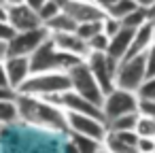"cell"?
I'll return each mask as SVG.
<instances>
[{
	"label": "cell",
	"mask_w": 155,
	"mask_h": 153,
	"mask_svg": "<svg viewBox=\"0 0 155 153\" xmlns=\"http://www.w3.org/2000/svg\"><path fill=\"white\" fill-rule=\"evenodd\" d=\"M153 45H155V19H153Z\"/></svg>",
	"instance_id": "cell-44"
},
{
	"label": "cell",
	"mask_w": 155,
	"mask_h": 153,
	"mask_svg": "<svg viewBox=\"0 0 155 153\" xmlns=\"http://www.w3.org/2000/svg\"><path fill=\"white\" fill-rule=\"evenodd\" d=\"M151 17H149V13L147 11H142V9H136L134 13H130L127 17H123L121 19V26L123 28H130V30H138L142 24H147Z\"/></svg>",
	"instance_id": "cell-23"
},
{
	"label": "cell",
	"mask_w": 155,
	"mask_h": 153,
	"mask_svg": "<svg viewBox=\"0 0 155 153\" xmlns=\"http://www.w3.org/2000/svg\"><path fill=\"white\" fill-rule=\"evenodd\" d=\"M47 38H49V32H47L45 26L34 28V30H26V32H17V34L9 41V55L30 58Z\"/></svg>",
	"instance_id": "cell-9"
},
{
	"label": "cell",
	"mask_w": 155,
	"mask_h": 153,
	"mask_svg": "<svg viewBox=\"0 0 155 153\" xmlns=\"http://www.w3.org/2000/svg\"><path fill=\"white\" fill-rule=\"evenodd\" d=\"M134 132L140 138H155V121L138 115V121H136V130Z\"/></svg>",
	"instance_id": "cell-25"
},
{
	"label": "cell",
	"mask_w": 155,
	"mask_h": 153,
	"mask_svg": "<svg viewBox=\"0 0 155 153\" xmlns=\"http://www.w3.org/2000/svg\"><path fill=\"white\" fill-rule=\"evenodd\" d=\"M68 89H70L68 72L55 70V72L30 75V79L17 89V94H21V96H36V98H53V96L64 94Z\"/></svg>",
	"instance_id": "cell-3"
},
{
	"label": "cell",
	"mask_w": 155,
	"mask_h": 153,
	"mask_svg": "<svg viewBox=\"0 0 155 153\" xmlns=\"http://www.w3.org/2000/svg\"><path fill=\"white\" fill-rule=\"evenodd\" d=\"M70 142L77 149V153H102L104 147L100 140L89 138V136H79V134H70Z\"/></svg>",
	"instance_id": "cell-19"
},
{
	"label": "cell",
	"mask_w": 155,
	"mask_h": 153,
	"mask_svg": "<svg viewBox=\"0 0 155 153\" xmlns=\"http://www.w3.org/2000/svg\"><path fill=\"white\" fill-rule=\"evenodd\" d=\"M5 70H7V79L9 85L17 91L32 75L30 70V58H19V55H9L5 62Z\"/></svg>",
	"instance_id": "cell-13"
},
{
	"label": "cell",
	"mask_w": 155,
	"mask_h": 153,
	"mask_svg": "<svg viewBox=\"0 0 155 153\" xmlns=\"http://www.w3.org/2000/svg\"><path fill=\"white\" fill-rule=\"evenodd\" d=\"M136 132H106L102 147L106 153H138Z\"/></svg>",
	"instance_id": "cell-14"
},
{
	"label": "cell",
	"mask_w": 155,
	"mask_h": 153,
	"mask_svg": "<svg viewBox=\"0 0 155 153\" xmlns=\"http://www.w3.org/2000/svg\"><path fill=\"white\" fill-rule=\"evenodd\" d=\"M49 38L53 41V45L60 49V51H66V53H72L81 60H85L89 55V49H87V43L77 34V32H60V34H49Z\"/></svg>",
	"instance_id": "cell-15"
},
{
	"label": "cell",
	"mask_w": 155,
	"mask_h": 153,
	"mask_svg": "<svg viewBox=\"0 0 155 153\" xmlns=\"http://www.w3.org/2000/svg\"><path fill=\"white\" fill-rule=\"evenodd\" d=\"M119 30H121V22L115 19V17H110V15H104V19H102V34H106V36L110 38V36H115Z\"/></svg>",
	"instance_id": "cell-28"
},
{
	"label": "cell",
	"mask_w": 155,
	"mask_h": 153,
	"mask_svg": "<svg viewBox=\"0 0 155 153\" xmlns=\"http://www.w3.org/2000/svg\"><path fill=\"white\" fill-rule=\"evenodd\" d=\"M15 34H17L15 28H13L7 19H0V41H2V43H9Z\"/></svg>",
	"instance_id": "cell-31"
},
{
	"label": "cell",
	"mask_w": 155,
	"mask_h": 153,
	"mask_svg": "<svg viewBox=\"0 0 155 153\" xmlns=\"http://www.w3.org/2000/svg\"><path fill=\"white\" fill-rule=\"evenodd\" d=\"M132 113H138V96L134 91H125V89L115 87L110 94L104 96L102 117H104L106 123L121 117V115H132Z\"/></svg>",
	"instance_id": "cell-7"
},
{
	"label": "cell",
	"mask_w": 155,
	"mask_h": 153,
	"mask_svg": "<svg viewBox=\"0 0 155 153\" xmlns=\"http://www.w3.org/2000/svg\"><path fill=\"white\" fill-rule=\"evenodd\" d=\"M85 64L87 68L91 70L94 79L98 81L102 94H110L115 89V77H117V68H119V62L113 60L110 55H106L104 51H89V55L85 58Z\"/></svg>",
	"instance_id": "cell-4"
},
{
	"label": "cell",
	"mask_w": 155,
	"mask_h": 153,
	"mask_svg": "<svg viewBox=\"0 0 155 153\" xmlns=\"http://www.w3.org/2000/svg\"><path fill=\"white\" fill-rule=\"evenodd\" d=\"M68 77H70V89H72V91H77L79 96H83L85 100H89L91 104H96V106L102 108L104 94H102L98 81L94 79V75H91V70L87 68L85 62L72 66V68L68 70Z\"/></svg>",
	"instance_id": "cell-5"
},
{
	"label": "cell",
	"mask_w": 155,
	"mask_h": 153,
	"mask_svg": "<svg viewBox=\"0 0 155 153\" xmlns=\"http://www.w3.org/2000/svg\"><path fill=\"white\" fill-rule=\"evenodd\" d=\"M17 91L13 87H0V100H15Z\"/></svg>",
	"instance_id": "cell-34"
},
{
	"label": "cell",
	"mask_w": 155,
	"mask_h": 153,
	"mask_svg": "<svg viewBox=\"0 0 155 153\" xmlns=\"http://www.w3.org/2000/svg\"><path fill=\"white\" fill-rule=\"evenodd\" d=\"M136 96H138L140 100H153V102H155V77L144 79V83L138 87Z\"/></svg>",
	"instance_id": "cell-27"
},
{
	"label": "cell",
	"mask_w": 155,
	"mask_h": 153,
	"mask_svg": "<svg viewBox=\"0 0 155 153\" xmlns=\"http://www.w3.org/2000/svg\"><path fill=\"white\" fill-rule=\"evenodd\" d=\"M51 104H55L58 108H62L64 113H81V115H94V117H102V108L91 104L89 100H85L83 96H79L77 91L68 89L64 94H58L53 98H47ZM104 119V117H102Z\"/></svg>",
	"instance_id": "cell-10"
},
{
	"label": "cell",
	"mask_w": 155,
	"mask_h": 153,
	"mask_svg": "<svg viewBox=\"0 0 155 153\" xmlns=\"http://www.w3.org/2000/svg\"><path fill=\"white\" fill-rule=\"evenodd\" d=\"M134 2H136V7L138 9H142V11H151L153 9V5H155V0H134Z\"/></svg>",
	"instance_id": "cell-35"
},
{
	"label": "cell",
	"mask_w": 155,
	"mask_h": 153,
	"mask_svg": "<svg viewBox=\"0 0 155 153\" xmlns=\"http://www.w3.org/2000/svg\"><path fill=\"white\" fill-rule=\"evenodd\" d=\"M45 28H47V32L49 34H60V32H74L77 30V22L66 13V11H62V13H58L53 19H49L47 24H45Z\"/></svg>",
	"instance_id": "cell-18"
},
{
	"label": "cell",
	"mask_w": 155,
	"mask_h": 153,
	"mask_svg": "<svg viewBox=\"0 0 155 153\" xmlns=\"http://www.w3.org/2000/svg\"><path fill=\"white\" fill-rule=\"evenodd\" d=\"M147 79V66H144V55L136 58H125L119 62L117 77H115V87L125 89V91H138V87Z\"/></svg>",
	"instance_id": "cell-6"
},
{
	"label": "cell",
	"mask_w": 155,
	"mask_h": 153,
	"mask_svg": "<svg viewBox=\"0 0 155 153\" xmlns=\"http://www.w3.org/2000/svg\"><path fill=\"white\" fill-rule=\"evenodd\" d=\"M24 0H0V7H5V9H11L15 5H21Z\"/></svg>",
	"instance_id": "cell-40"
},
{
	"label": "cell",
	"mask_w": 155,
	"mask_h": 153,
	"mask_svg": "<svg viewBox=\"0 0 155 153\" xmlns=\"http://www.w3.org/2000/svg\"><path fill=\"white\" fill-rule=\"evenodd\" d=\"M74 32H77L85 43H87L89 38H94L96 34H100V32H102V19H100V22H85V24H79Z\"/></svg>",
	"instance_id": "cell-24"
},
{
	"label": "cell",
	"mask_w": 155,
	"mask_h": 153,
	"mask_svg": "<svg viewBox=\"0 0 155 153\" xmlns=\"http://www.w3.org/2000/svg\"><path fill=\"white\" fill-rule=\"evenodd\" d=\"M108 41H110V38H108L106 34L100 32V34H96L94 38L87 41V49H89V51H104V53H106V49H108Z\"/></svg>",
	"instance_id": "cell-29"
},
{
	"label": "cell",
	"mask_w": 155,
	"mask_h": 153,
	"mask_svg": "<svg viewBox=\"0 0 155 153\" xmlns=\"http://www.w3.org/2000/svg\"><path fill=\"white\" fill-rule=\"evenodd\" d=\"M138 7H136V2L134 0H119L117 5H113L108 11H106V15H110V17H115V19H123V17H127L130 13H134Z\"/></svg>",
	"instance_id": "cell-22"
},
{
	"label": "cell",
	"mask_w": 155,
	"mask_h": 153,
	"mask_svg": "<svg viewBox=\"0 0 155 153\" xmlns=\"http://www.w3.org/2000/svg\"><path fill=\"white\" fill-rule=\"evenodd\" d=\"M136 121H138V113L121 115V117L108 121L106 128H108V132H134L136 130Z\"/></svg>",
	"instance_id": "cell-20"
},
{
	"label": "cell",
	"mask_w": 155,
	"mask_h": 153,
	"mask_svg": "<svg viewBox=\"0 0 155 153\" xmlns=\"http://www.w3.org/2000/svg\"><path fill=\"white\" fill-rule=\"evenodd\" d=\"M58 13H62V9H60V7H58L55 2L47 0V2H45V5H43V7L38 9V19H41V22H43V26H45V24H47L49 19H53V17H55Z\"/></svg>",
	"instance_id": "cell-26"
},
{
	"label": "cell",
	"mask_w": 155,
	"mask_h": 153,
	"mask_svg": "<svg viewBox=\"0 0 155 153\" xmlns=\"http://www.w3.org/2000/svg\"><path fill=\"white\" fill-rule=\"evenodd\" d=\"M138 115L155 121V102L153 100H140L138 98Z\"/></svg>",
	"instance_id": "cell-30"
},
{
	"label": "cell",
	"mask_w": 155,
	"mask_h": 153,
	"mask_svg": "<svg viewBox=\"0 0 155 153\" xmlns=\"http://www.w3.org/2000/svg\"><path fill=\"white\" fill-rule=\"evenodd\" d=\"M51 2H55V5H58V7H60V9L64 11V9H66V5L70 2V0H51Z\"/></svg>",
	"instance_id": "cell-41"
},
{
	"label": "cell",
	"mask_w": 155,
	"mask_h": 153,
	"mask_svg": "<svg viewBox=\"0 0 155 153\" xmlns=\"http://www.w3.org/2000/svg\"><path fill=\"white\" fill-rule=\"evenodd\" d=\"M149 17H151V19H155V5H153V9L149 11Z\"/></svg>",
	"instance_id": "cell-43"
},
{
	"label": "cell",
	"mask_w": 155,
	"mask_h": 153,
	"mask_svg": "<svg viewBox=\"0 0 155 153\" xmlns=\"http://www.w3.org/2000/svg\"><path fill=\"white\" fill-rule=\"evenodd\" d=\"M102 153H106V151H102Z\"/></svg>",
	"instance_id": "cell-45"
},
{
	"label": "cell",
	"mask_w": 155,
	"mask_h": 153,
	"mask_svg": "<svg viewBox=\"0 0 155 153\" xmlns=\"http://www.w3.org/2000/svg\"><path fill=\"white\" fill-rule=\"evenodd\" d=\"M66 153H77V149L72 147V142H68V145H66Z\"/></svg>",
	"instance_id": "cell-42"
},
{
	"label": "cell",
	"mask_w": 155,
	"mask_h": 153,
	"mask_svg": "<svg viewBox=\"0 0 155 153\" xmlns=\"http://www.w3.org/2000/svg\"><path fill=\"white\" fill-rule=\"evenodd\" d=\"M151 47H153V19H149L147 24H142L134 32V38H132V45H130V51H127L125 58L144 55Z\"/></svg>",
	"instance_id": "cell-16"
},
{
	"label": "cell",
	"mask_w": 155,
	"mask_h": 153,
	"mask_svg": "<svg viewBox=\"0 0 155 153\" xmlns=\"http://www.w3.org/2000/svg\"><path fill=\"white\" fill-rule=\"evenodd\" d=\"M94 2H96V5H98V7H100V9L106 13V11L113 7V5H117V2H119V0H94Z\"/></svg>",
	"instance_id": "cell-36"
},
{
	"label": "cell",
	"mask_w": 155,
	"mask_h": 153,
	"mask_svg": "<svg viewBox=\"0 0 155 153\" xmlns=\"http://www.w3.org/2000/svg\"><path fill=\"white\" fill-rule=\"evenodd\" d=\"M66 125H68V134H79V136H89L96 140H104L108 128L106 121L102 117H94V115H81V113H66Z\"/></svg>",
	"instance_id": "cell-8"
},
{
	"label": "cell",
	"mask_w": 155,
	"mask_h": 153,
	"mask_svg": "<svg viewBox=\"0 0 155 153\" xmlns=\"http://www.w3.org/2000/svg\"><path fill=\"white\" fill-rule=\"evenodd\" d=\"M136 149H138V153H155V138H140L138 136Z\"/></svg>",
	"instance_id": "cell-33"
},
{
	"label": "cell",
	"mask_w": 155,
	"mask_h": 153,
	"mask_svg": "<svg viewBox=\"0 0 155 153\" xmlns=\"http://www.w3.org/2000/svg\"><path fill=\"white\" fill-rule=\"evenodd\" d=\"M17 111H19V121L41 128V130H51V132H68L66 125V113L51 104L47 98H36V96H21L17 94Z\"/></svg>",
	"instance_id": "cell-1"
},
{
	"label": "cell",
	"mask_w": 155,
	"mask_h": 153,
	"mask_svg": "<svg viewBox=\"0 0 155 153\" xmlns=\"http://www.w3.org/2000/svg\"><path fill=\"white\" fill-rule=\"evenodd\" d=\"M64 11L77 22V26L85 24V22H100L106 15L94 0H70Z\"/></svg>",
	"instance_id": "cell-12"
},
{
	"label": "cell",
	"mask_w": 155,
	"mask_h": 153,
	"mask_svg": "<svg viewBox=\"0 0 155 153\" xmlns=\"http://www.w3.org/2000/svg\"><path fill=\"white\" fill-rule=\"evenodd\" d=\"M15 100H0V128L19 121V111H17V102Z\"/></svg>",
	"instance_id": "cell-21"
},
{
	"label": "cell",
	"mask_w": 155,
	"mask_h": 153,
	"mask_svg": "<svg viewBox=\"0 0 155 153\" xmlns=\"http://www.w3.org/2000/svg\"><path fill=\"white\" fill-rule=\"evenodd\" d=\"M85 60L72 55V53H66V51H60L51 38H47L32 55H30V70L32 75H38V72H55V70H62V72H68L72 66L81 64Z\"/></svg>",
	"instance_id": "cell-2"
},
{
	"label": "cell",
	"mask_w": 155,
	"mask_h": 153,
	"mask_svg": "<svg viewBox=\"0 0 155 153\" xmlns=\"http://www.w3.org/2000/svg\"><path fill=\"white\" fill-rule=\"evenodd\" d=\"M45 2H47V0H24V5H28V7H30L32 11H36V13H38V9H41Z\"/></svg>",
	"instance_id": "cell-37"
},
{
	"label": "cell",
	"mask_w": 155,
	"mask_h": 153,
	"mask_svg": "<svg viewBox=\"0 0 155 153\" xmlns=\"http://www.w3.org/2000/svg\"><path fill=\"white\" fill-rule=\"evenodd\" d=\"M0 87H11L9 85V79H7V70H5V64L0 62Z\"/></svg>",
	"instance_id": "cell-38"
},
{
	"label": "cell",
	"mask_w": 155,
	"mask_h": 153,
	"mask_svg": "<svg viewBox=\"0 0 155 153\" xmlns=\"http://www.w3.org/2000/svg\"><path fill=\"white\" fill-rule=\"evenodd\" d=\"M7 17H9V24L15 28V32H26V30H34L43 26V22L38 19V13L32 11L24 2L7 9Z\"/></svg>",
	"instance_id": "cell-11"
},
{
	"label": "cell",
	"mask_w": 155,
	"mask_h": 153,
	"mask_svg": "<svg viewBox=\"0 0 155 153\" xmlns=\"http://www.w3.org/2000/svg\"><path fill=\"white\" fill-rule=\"evenodd\" d=\"M144 66H147V79L155 77V45L144 53Z\"/></svg>",
	"instance_id": "cell-32"
},
{
	"label": "cell",
	"mask_w": 155,
	"mask_h": 153,
	"mask_svg": "<svg viewBox=\"0 0 155 153\" xmlns=\"http://www.w3.org/2000/svg\"><path fill=\"white\" fill-rule=\"evenodd\" d=\"M134 32H136V30H130V28H123V26H121V30H119L115 36H110L106 55H110V58L117 60V62L125 60V55H127V51H130V45H132V38H134Z\"/></svg>",
	"instance_id": "cell-17"
},
{
	"label": "cell",
	"mask_w": 155,
	"mask_h": 153,
	"mask_svg": "<svg viewBox=\"0 0 155 153\" xmlns=\"http://www.w3.org/2000/svg\"><path fill=\"white\" fill-rule=\"evenodd\" d=\"M7 58H9V43L0 41V62H5Z\"/></svg>",
	"instance_id": "cell-39"
}]
</instances>
